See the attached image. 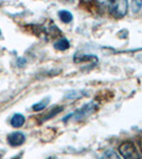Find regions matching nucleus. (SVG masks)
I'll use <instances>...</instances> for the list:
<instances>
[{
    "label": "nucleus",
    "mask_w": 142,
    "mask_h": 159,
    "mask_svg": "<svg viewBox=\"0 0 142 159\" xmlns=\"http://www.w3.org/2000/svg\"><path fill=\"white\" fill-rule=\"evenodd\" d=\"M7 141L9 143V145H11L13 148L20 147L25 142V135L21 132L11 133L10 135H7Z\"/></svg>",
    "instance_id": "nucleus-4"
},
{
    "label": "nucleus",
    "mask_w": 142,
    "mask_h": 159,
    "mask_svg": "<svg viewBox=\"0 0 142 159\" xmlns=\"http://www.w3.org/2000/svg\"><path fill=\"white\" fill-rule=\"evenodd\" d=\"M58 16H59V18H61L62 21L65 22V24H69V22H71L72 18H73L72 14L69 11H67V10H62V11H59Z\"/></svg>",
    "instance_id": "nucleus-7"
},
{
    "label": "nucleus",
    "mask_w": 142,
    "mask_h": 159,
    "mask_svg": "<svg viewBox=\"0 0 142 159\" xmlns=\"http://www.w3.org/2000/svg\"><path fill=\"white\" fill-rule=\"evenodd\" d=\"M119 153L123 159H142V156L131 141L121 143L119 147Z\"/></svg>",
    "instance_id": "nucleus-1"
},
{
    "label": "nucleus",
    "mask_w": 142,
    "mask_h": 159,
    "mask_svg": "<svg viewBox=\"0 0 142 159\" xmlns=\"http://www.w3.org/2000/svg\"><path fill=\"white\" fill-rule=\"evenodd\" d=\"M69 47H70V43L66 38H62V39H59L58 42L54 43V48L59 51H65L67 49H69Z\"/></svg>",
    "instance_id": "nucleus-6"
},
{
    "label": "nucleus",
    "mask_w": 142,
    "mask_h": 159,
    "mask_svg": "<svg viewBox=\"0 0 142 159\" xmlns=\"http://www.w3.org/2000/svg\"><path fill=\"white\" fill-rule=\"evenodd\" d=\"M141 4H142V2H138V1H134V2H131V7L134 9V11L137 12L139 9H140V7H141Z\"/></svg>",
    "instance_id": "nucleus-11"
},
{
    "label": "nucleus",
    "mask_w": 142,
    "mask_h": 159,
    "mask_svg": "<svg viewBox=\"0 0 142 159\" xmlns=\"http://www.w3.org/2000/svg\"><path fill=\"white\" fill-rule=\"evenodd\" d=\"M98 108V104L95 102H90V103L85 104L84 106H82L80 109L76 110L73 114H70L69 116H67L64 120H67L69 118H72L73 120H83L85 118L89 117L91 114L97 110Z\"/></svg>",
    "instance_id": "nucleus-2"
},
{
    "label": "nucleus",
    "mask_w": 142,
    "mask_h": 159,
    "mask_svg": "<svg viewBox=\"0 0 142 159\" xmlns=\"http://www.w3.org/2000/svg\"><path fill=\"white\" fill-rule=\"evenodd\" d=\"M25 119L24 115H21V114H15L14 116L11 118V120H10L11 125L13 127H15V129L21 127L22 125L25 124Z\"/></svg>",
    "instance_id": "nucleus-5"
},
{
    "label": "nucleus",
    "mask_w": 142,
    "mask_h": 159,
    "mask_svg": "<svg viewBox=\"0 0 142 159\" xmlns=\"http://www.w3.org/2000/svg\"><path fill=\"white\" fill-rule=\"evenodd\" d=\"M110 14L116 18H122L126 15L128 9L127 1H115L110 3Z\"/></svg>",
    "instance_id": "nucleus-3"
},
{
    "label": "nucleus",
    "mask_w": 142,
    "mask_h": 159,
    "mask_svg": "<svg viewBox=\"0 0 142 159\" xmlns=\"http://www.w3.org/2000/svg\"><path fill=\"white\" fill-rule=\"evenodd\" d=\"M0 35H1V31H0Z\"/></svg>",
    "instance_id": "nucleus-13"
},
{
    "label": "nucleus",
    "mask_w": 142,
    "mask_h": 159,
    "mask_svg": "<svg viewBox=\"0 0 142 159\" xmlns=\"http://www.w3.org/2000/svg\"><path fill=\"white\" fill-rule=\"evenodd\" d=\"M79 93H81V91H71L66 94L65 99H76V98L82 97V94H79Z\"/></svg>",
    "instance_id": "nucleus-10"
},
{
    "label": "nucleus",
    "mask_w": 142,
    "mask_h": 159,
    "mask_svg": "<svg viewBox=\"0 0 142 159\" xmlns=\"http://www.w3.org/2000/svg\"><path fill=\"white\" fill-rule=\"evenodd\" d=\"M21 63L22 64H25V61L24 60V58H19V60H18V65L21 66Z\"/></svg>",
    "instance_id": "nucleus-12"
},
{
    "label": "nucleus",
    "mask_w": 142,
    "mask_h": 159,
    "mask_svg": "<svg viewBox=\"0 0 142 159\" xmlns=\"http://www.w3.org/2000/svg\"><path fill=\"white\" fill-rule=\"evenodd\" d=\"M49 101H50V98H46V99L42 100V101H39L38 103H36L32 106L33 110H34V111H40V110L45 109L46 107H47Z\"/></svg>",
    "instance_id": "nucleus-8"
},
{
    "label": "nucleus",
    "mask_w": 142,
    "mask_h": 159,
    "mask_svg": "<svg viewBox=\"0 0 142 159\" xmlns=\"http://www.w3.org/2000/svg\"><path fill=\"white\" fill-rule=\"evenodd\" d=\"M102 159H121L119 154H117L115 151H108L103 155Z\"/></svg>",
    "instance_id": "nucleus-9"
},
{
    "label": "nucleus",
    "mask_w": 142,
    "mask_h": 159,
    "mask_svg": "<svg viewBox=\"0 0 142 159\" xmlns=\"http://www.w3.org/2000/svg\"><path fill=\"white\" fill-rule=\"evenodd\" d=\"M48 159H50V158H48Z\"/></svg>",
    "instance_id": "nucleus-14"
}]
</instances>
